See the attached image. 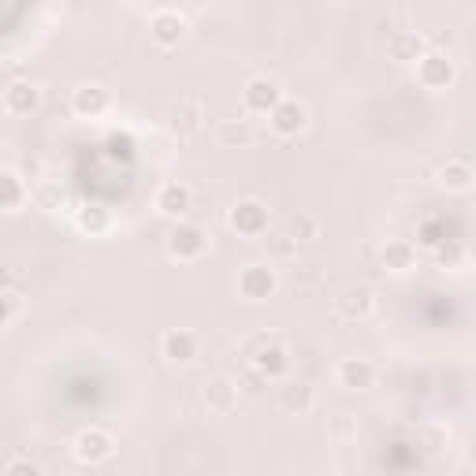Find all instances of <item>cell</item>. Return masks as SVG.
Wrapping results in <instances>:
<instances>
[{"mask_svg":"<svg viewBox=\"0 0 476 476\" xmlns=\"http://www.w3.org/2000/svg\"><path fill=\"white\" fill-rule=\"evenodd\" d=\"M27 197H30V186L22 183V175H19L15 168H4V171H0V202H4L8 212H19Z\"/></svg>","mask_w":476,"mask_h":476,"instance_id":"21","label":"cell"},{"mask_svg":"<svg viewBox=\"0 0 476 476\" xmlns=\"http://www.w3.org/2000/svg\"><path fill=\"white\" fill-rule=\"evenodd\" d=\"M19 316H22V294H19V287L8 283V290H4V328H15Z\"/></svg>","mask_w":476,"mask_h":476,"instance_id":"27","label":"cell"},{"mask_svg":"<svg viewBox=\"0 0 476 476\" xmlns=\"http://www.w3.org/2000/svg\"><path fill=\"white\" fill-rule=\"evenodd\" d=\"M197 346H202V342H197V335L190 328H171V332L160 335V354L168 361H175V365L194 361L197 358Z\"/></svg>","mask_w":476,"mask_h":476,"instance_id":"13","label":"cell"},{"mask_svg":"<svg viewBox=\"0 0 476 476\" xmlns=\"http://www.w3.org/2000/svg\"><path fill=\"white\" fill-rule=\"evenodd\" d=\"M71 108H74V116H82V119H97V116H105L108 112V90H101V86H79L71 93Z\"/></svg>","mask_w":476,"mask_h":476,"instance_id":"17","label":"cell"},{"mask_svg":"<svg viewBox=\"0 0 476 476\" xmlns=\"http://www.w3.org/2000/svg\"><path fill=\"white\" fill-rule=\"evenodd\" d=\"M294 287H316L320 283V264H298L294 275H290Z\"/></svg>","mask_w":476,"mask_h":476,"instance_id":"28","label":"cell"},{"mask_svg":"<svg viewBox=\"0 0 476 476\" xmlns=\"http://www.w3.org/2000/svg\"><path fill=\"white\" fill-rule=\"evenodd\" d=\"M275 287H280V275H275L272 264H246L238 272V294L246 302H268Z\"/></svg>","mask_w":476,"mask_h":476,"instance_id":"4","label":"cell"},{"mask_svg":"<svg viewBox=\"0 0 476 476\" xmlns=\"http://www.w3.org/2000/svg\"><path fill=\"white\" fill-rule=\"evenodd\" d=\"M202 402L209 413H235L238 410V384L231 376H212L202 384Z\"/></svg>","mask_w":476,"mask_h":476,"instance_id":"9","label":"cell"},{"mask_svg":"<svg viewBox=\"0 0 476 476\" xmlns=\"http://www.w3.org/2000/svg\"><path fill=\"white\" fill-rule=\"evenodd\" d=\"M417 82L424 90H446L450 82H454V60H450L446 53H424L417 60Z\"/></svg>","mask_w":476,"mask_h":476,"instance_id":"8","label":"cell"},{"mask_svg":"<svg viewBox=\"0 0 476 476\" xmlns=\"http://www.w3.org/2000/svg\"><path fill=\"white\" fill-rule=\"evenodd\" d=\"M283 101H287V97H283L280 82L268 79V74H261V79H249L246 90H242V108L249 116H272Z\"/></svg>","mask_w":476,"mask_h":476,"instance_id":"2","label":"cell"},{"mask_svg":"<svg viewBox=\"0 0 476 476\" xmlns=\"http://www.w3.org/2000/svg\"><path fill=\"white\" fill-rule=\"evenodd\" d=\"M413 246L410 242H402V238H394V242H387L384 246V254H380V261H384V268H391V272H406V268H413Z\"/></svg>","mask_w":476,"mask_h":476,"instance_id":"24","label":"cell"},{"mask_svg":"<svg viewBox=\"0 0 476 476\" xmlns=\"http://www.w3.org/2000/svg\"><path fill=\"white\" fill-rule=\"evenodd\" d=\"M74 223H79V231H90V235H105L108 231V212L105 209H74Z\"/></svg>","mask_w":476,"mask_h":476,"instance_id":"26","label":"cell"},{"mask_svg":"<svg viewBox=\"0 0 476 476\" xmlns=\"http://www.w3.org/2000/svg\"><path fill=\"white\" fill-rule=\"evenodd\" d=\"M246 354H249V368L261 372L264 380H280V376L290 368V354H287V346L275 339V335H257L254 342L246 346Z\"/></svg>","mask_w":476,"mask_h":476,"instance_id":"1","label":"cell"},{"mask_svg":"<svg viewBox=\"0 0 476 476\" xmlns=\"http://www.w3.org/2000/svg\"><path fill=\"white\" fill-rule=\"evenodd\" d=\"M335 380H339L342 387H350V391H365V387H372V380H376V368H372V361H365V358H342V361L335 365Z\"/></svg>","mask_w":476,"mask_h":476,"instance_id":"16","label":"cell"},{"mask_svg":"<svg viewBox=\"0 0 476 476\" xmlns=\"http://www.w3.org/2000/svg\"><path fill=\"white\" fill-rule=\"evenodd\" d=\"M4 476H45V472H41V465L30 462V458H15V462H8V472H4Z\"/></svg>","mask_w":476,"mask_h":476,"instance_id":"29","label":"cell"},{"mask_svg":"<svg viewBox=\"0 0 476 476\" xmlns=\"http://www.w3.org/2000/svg\"><path fill=\"white\" fill-rule=\"evenodd\" d=\"M216 142L228 145V149L249 145V142H254V127H249V119H223L216 127Z\"/></svg>","mask_w":476,"mask_h":476,"instance_id":"23","label":"cell"},{"mask_svg":"<svg viewBox=\"0 0 476 476\" xmlns=\"http://www.w3.org/2000/svg\"><path fill=\"white\" fill-rule=\"evenodd\" d=\"M275 398H280V406H283L287 413H306V410H313V387L302 384V380L275 387Z\"/></svg>","mask_w":476,"mask_h":476,"instance_id":"22","label":"cell"},{"mask_svg":"<svg viewBox=\"0 0 476 476\" xmlns=\"http://www.w3.org/2000/svg\"><path fill=\"white\" fill-rule=\"evenodd\" d=\"M387 56L398 64H417L424 56V38L417 30H394L387 38Z\"/></svg>","mask_w":476,"mask_h":476,"instance_id":"18","label":"cell"},{"mask_svg":"<svg viewBox=\"0 0 476 476\" xmlns=\"http://www.w3.org/2000/svg\"><path fill=\"white\" fill-rule=\"evenodd\" d=\"M439 186L443 190H454V194H462V190H469L472 186V168H469V160H462V157H450V160H443V168H439Z\"/></svg>","mask_w":476,"mask_h":476,"instance_id":"20","label":"cell"},{"mask_svg":"<svg viewBox=\"0 0 476 476\" xmlns=\"http://www.w3.org/2000/svg\"><path fill=\"white\" fill-rule=\"evenodd\" d=\"M149 34H153V41H157L160 48H171V45H179V41L186 38V19H183L179 12L164 8V12L153 15V22H149Z\"/></svg>","mask_w":476,"mask_h":476,"instance_id":"14","label":"cell"},{"mask_svg":"<svg viewBox=\"0 0 476 476\" xmlns=\"http://www.w3.org/2000/svg\"><path fill=\"white\" fill-rule=\"evenodd\" d=\"M268 123H272V131L280 134V138H294V134H302V131H306L309 112H306V105H302V101H294V97H287V101L268 116Z\"/></svg>","mask_w":476,"mask_h":476,"instance_id":"10","label":"cell"},{"mask_svg":"<svg viewBox=\"0 0 476 476\" xmlns=\"http://www.w3.org/2000/svg\"><path fill=\"white\" fill-rule=\"evenodd\" d=\"M376 309V294L372 287H346L339 298H335V313L346 316V320H361Z\"/></svg>","mask_w":476,"mask_h":476,"instance_id":"15","label":"cell"},{"mask_svg":"<svg viewBox=\"0 0 476 476\" xmlns=\"http://www.w3.org/2000/svg\"><path fill=\"white\" fill-rule=\"evenodd\" d=\"M231 228L242 238H264L268 235V205L257 202V197H246L231 209Z\"/></svg>","mask_w":476,"mask_h":476,"instance_id":"6","label":"cell"},{"mask_svg":"<svg viewBox=\"0 0 476 476\" xmlns=\"http://www.w3.org/2000/svg\"><path fill=\"white\" fill-rule=\"evenodd\" d=\"M190 209H194V194H190L186 183H164V186L157 190V212H160V216L183 223V216H186Z\"/></svg>","mask_w":476,"mask_h":476,"instance_id":"12","label":"cell"},{"mask_svg":"<svg viewBox=\"0 0 476 476\" xmlns=\"http://www.w3.org/2000/svg\"><path fill=\"white\" fill-rule=\"evenodd\" d=\"M168 123H171V131H179V134H194V131H202V123H205V97H197V93H183L179 101L171 105Z\"/></svg>","mask_w":476,"mask_h":476,"instance_id":"7","label":"cell"},{"mask_svg":"<svg viewBox=\"0 0 476 476\" xmlns=\"http://www.w3.org/2000/svg\"><path fill=\"white\" fill-rule=\"evenodd\" d=\"M205 249H209V235L197 228V223H175L171 235H168V254L175 261H197V257H205Z\"/></svg>","mask_w":476,"mask_h":476,"instance_id":"3","label":"cell"},{"mask_svg":"<svg viewBox=\"0 0 476 476\" xmlns=\"http://www.w3.org/2000/svg\"><path fill=\"white\" fill-rule=\"evenodd\" d=\"M38 105H41V90H38L34 82H27V79H15V82L4 90V112H8L12 119H22V116L38 112Z\"/></svg>","mask_w":476,"mask_h":476,"instance_id":"11","label":"cell"},{"mask_svg":"<svg viewBox=\"0 0 476 476\" xmlns=\"http://www.w3.org/2000/svg\"><path fill=\"white\" fill-rule=\"evenodd\" d=\"M264 246H268V254L280 257V261H298V249H302L283 228H280V231H268V235H264Z\"/></svg>","mask_w":476,"mask_h":476,"instance_id":"25","label":"cell"},{"mask_svg":"<svg viewBox=\"0 0 476 476\" xmlns=\"http://www.w3.org/2000/svg\"><path fill=\"white\" fill-rule=\"evenodd\" d=\"M71 450H74V458H79L82 465H101V462H108L116 454V439L105 428H82L79 436H74Z\"/></svg>","mask_w":476,"mask_h":476,"instance_id":"5","label":"cell"},{"mask_svg":"<svg viewBox=\"0 0 476 476\" xmlns=\"http://www.w3.org/2000/svg\"><path fill=\"white\" fill-rule=\"evenodd\" d=\"M283 231L302 246V242H316L320 235H324V223H320V216H313V212H306V209H298V212H290L287 220H283Z\"/></svg>","mask_w":476,"mask_h":476,"instance_id":"19","label":"cell"}]
</instances>
